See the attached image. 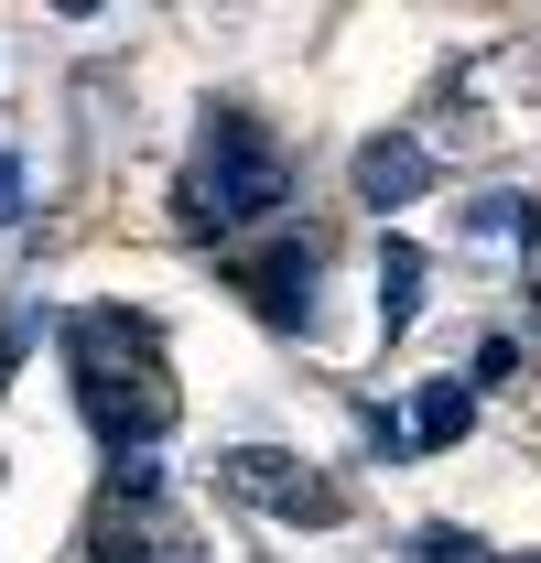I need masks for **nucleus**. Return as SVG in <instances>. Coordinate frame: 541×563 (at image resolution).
I'll return each mask as SVG.
<instances>
[{
	"label": "nucleus",
	"mask_w": 541,
	"mask_h": 563,
	"mask_svg": "<svg viewBox=\"0 0 541 563\" xmlns=\"http://www.w3.org/2000/svg\"><path fill=\"white\" fill-rule=\"evenodd\" d=\"M66 368H76V412L109 433V455H152L174 433V412H185V390L163 368V336H152V314H131V303L66 314Z\"/></svg>",
	"instance_id": "1"
},
{
	"label": "nucleus",
	"mask_w": 541,
	"mask_h": 563,
	"mask_svg": "<svg viewBox=\"0 0 541 563\" xmlns=\"http://www.w3.org/2000/svg\"><path fill=\"white\" fill-rule=\"evenodd\" d=\"M281 207H292V152L250 109H217L196 163H185V185H174V217L196 239H250V228H281Z\"/></svg>",
	"instance_id": "2"
},
{
	"label": "nucleus",
	"mask_w": 541,
	"mask_h": 563,
	"mask_svg": "<svg viewBox=\"0 0 541 563\" xmlns=\"http://www.w3.org/2000/svg\"><path fill=\"white\" fill-rule=\"evenodd\" d=\"M217 477H228V498H250V509H270V520H303V531H336V520H346V488L314 477L303 455H281V444L217 455Z\"/></svg>",
	"instance_id": "3"
},
{
	"label": "nucleus",
	"mask_w": 541,
	"mask_h": 563,
	"mask_svg": "<svg viewBox=\"0 0 541 563\" xmlns=\"http://www.w3.org/2000/svg\"><path fill=\"white\" fill-rule=\"evenodd\" d=\"M228 282L261 303L270 325H314V239H270L250 261H228Z\"/></svg>",
	"instance_id": "4"
},
{
	"label": "nucleus",
	"mask_w": 541,
	"mask_h": 563,
	"mask_svg": "<svg viewBox=\"0 0 541 563\" xmlns=\"http://www.w3.org/2000/svg\"><path fill=\"white\" fill-rule=\"evenodd\" d=\"M87 563H185V531H163V498H98L87 520Z\"/></svg>",
	"instance_id": "5"
},
{
	"label": "nucleus",
	"mask_w": 541,
	"mask_h": 563,
	"mask_svg": "<svg viewBox=\"0 0 541 563\" xmlns=\"http://www.w3.org/2000/svg\"><path fill=\"white\" fill-rule=\"evenodd\" d=\"M346 185H357V207H411V196L433 185V152H422L411 131H379V141H357Z\"/></svg>",
	"instance_id": "6"
},
{
	"label": "nucleus",
	"mask_w": 541,
	"mask_h": 563,
	"mask_svg": "<svg viewBox=\"0 0 541 563\" xmlns=\"http://www.w3.org/2000/svg\"><path fill=\"white\" fill-rule=\"evenodd\" d=\"M466 422H476V390H466V379H422V401H411L401 433H411V455H444Z\"/></svg>",
	"instance_id": "7"
},
{
	"label": "nucleus",
	"mask_w": 541,
	"mask_h": 563,
	"mask_svg": "<svg viewBox=\"0 0 541 563\" xmlns=\"http://www.w3.org/2000/svg\"><path fill=\"white\" fill-rule=\"evenodd\" d=\"M411 314H422V250L411 239H379V325L411 336Z\"/></svg>",
	"instance_id": "8"
},
{
	"label": "nucleus",
	"mask_w": 541,
	"mask_h": 563,
	"mask_svg": "<svg viewBox=\"0 0 541 563\" xmlns=\"http://www.w3.org/2000/svg\"><path fill=\"white\" fill-rule=\"evenodd\" d=\"M466 239H509V250H531V239H541V207L498 185V196H476V207H466Z\"/></svg>",
	"instance_id": "9"
},
{
	"label": "nucleus",
	"mask_w": 541,
	"mask_h": 563,
	"mask_svg": "<svg viewBox=\"0 0 541 563\" xmlns=\"http://www.w3.org/2000/svg\"><path fill=\"white\" fill-rule=\"evenodd\" d=\"M411 563H487V542H476V531H455V520H433V531L411 542Z\"/></svg>",
	"instance_id": "10"
},
{
	"label": "nucleus",
	"mask_w": 541,
	"mask_h": 563,
	"mask_svg": "<svg viewBox=\"0 0 541 563\" xmlns=\"http://www.w3.org/2000/svg\"><path fill=\"white\" fill-rule=\"evenodd\" d=\"M509 357H520L509 336H487V347H476V368H466V390H498V379H509Z\"/></svg>",
	"instance_id": "11"
},
{
	"label": "nucleus",
	"mask_w": 541,
	"mask_h": 563,
	"mask_svg": "<svg viewBox=\"0 0 541 563\" xmlns=\"http://www.w3.org/2000/svg\"><path fill=\"white\" fill-rule=\"evenodd\" d=\"M22 217V152H0V228Z\"/></svg>",
	"instance_id": "12"
},
{
	"label": "nucleus",
	"mask_w": 541,
	"mask_h": 563,
	"mask_svg": "<svg viewBox=\"0 0 541 563\" xmlns=\"http://www.w3.org/2000/svg\"><path fill=\"white\" fill-rule=\"evenodd\" d=\"M487 563H520V553H487Z\"/></svg>",
	"instance_id": "13"
}]
</instances>
